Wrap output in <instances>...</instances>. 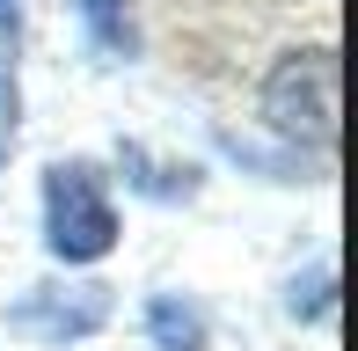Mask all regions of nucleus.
<instances>
[{"instance_id":"f03ea898","label":"nucleus","mask_w":358,"mask_h":351,"mask_svg":"<svg viewBox=\"0 0 358 351\" xmlns=\"http://www.w3.org/2000/svg\"><path fill=\"white\" fill-rule=\"evenodd\" d=\"M264 124L292 147L336 139V52L329 44H300L264 73Z\"/></svg>"},{"instance_id":"423d86ee","label":"nucleus","mask_w":358,"mask_h":351,"mask_svg":"<svg viewBox=\"0 0 358 351\" xmlns=\"http://www.w3.org/2000/svg\"><path fill=\"white\" fill-rule=\"evenodd\" d=\"M15 44H22V8L0 0V95H8V124H15Z\"/></svg>"},{"instance_id":"7ed1b4c3","label":"nucleus","mask_w":358,"mask_h":351,"mask_svg":"<svg viewBox=\"0 0 358 351\" xmlns=\"http://www.w3.org/2000/svg\"><path fill=\"white\" fill-rule=\"evenodd\" d=\"M110 315H117L110 285L73 278V285H29V293L8 308V329L29 337V344H88Z\"/></svg>"},{"instance_id":"39448f33","label":"nucleus","mask_w":358,"mask_h":351,"mask_svg":"<svg viewBox=\"0 0 358 351\" xmlns=\"http://www.w3.org/2000/svg\"><path fill=\"white\" fill-rule=\"evenodd\" d=\"M80 29H88L95 59H139V22H132V0H73Z\"/></svg>"},{"instance_id":"f257e3e1","label":"nucleus","mask_w":358,"mask_h":351,"mask_svg":"<svg viewBox=\"0 0 358 351\" xmlns=\"http://www.w3.org/2000/svg\"><path fill=\"white\" fill-rule=\"evenodd\" d=\"M44 249L59 264H103L117 249V205L95 162H52L44 169Z\"/></svg>"},{"instance_id":"20e7f679","label":"nucleus","mask_w":358,"mask_h":351,"mask_svg":"<svg viewBox=\"0 0 358 351\" xmlns=\"http://www.w3.org/2000/svg\"><path fill=\"white\" fill-rule=\"evenodd\" d=\"M146 337H154V351H205L213 322H205V308L190 293H154L146 300Z\"/></svg>"}]
</instances>
